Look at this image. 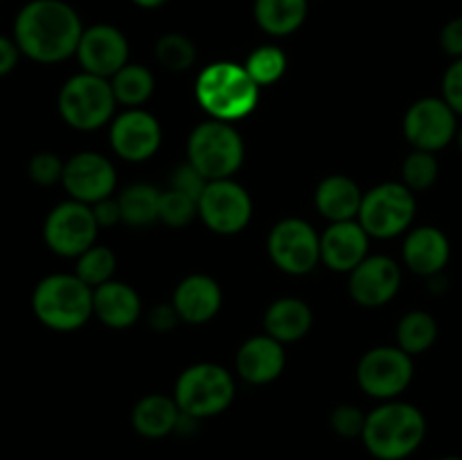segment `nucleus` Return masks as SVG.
<instances>
[{"mask_svg":"<svg viewBox=\"0 0 462 460\" xmlns=\"http://www.w3.org/2000/svg\"><path fill=\"white\" fill-rule=\"evenodd\" d=\"M208 183H210V180H208L197 167H192L189 162H183V165L176 167V170L171 171L170 185H167V188L188 194V197H192L194 201L199 203V198H201L203 189H206Z\"/></svg>","mask_w":462,"mask_h":460,"instance_id":"37","label":"nucleus"},{"mask_svg":"<svg viewBox=\"0 0 462 460\" xmlns=\"http://www.w3.org/2000/svg\"><path fill=\"white\" fill-rule=\"evenodd\" d=\"M442 99L462 117V59H454L442 75Z\"/></svg>","mask_w":462,"mask_h":460,"instance_id":"38","label":"nucleus"},{"mask_svg":"<svg viewBox=\"0 0 462 460\" xmlns=\"http://www.w3.org/2000/svg\"><path fill=\"white\" fill-rule=\"evenodd\" d=\"M284 363H287L284 345L269 334H260V336H251L248 341H244L235 356L237 374L253 386L275 382L282 374Z\"/></svg>","mask_w":462,"mask_h":460,"instance_id":"20","label":"nucleus"},{"mask_svg":"<svg viewBox=\"0 0 462 460\" xmlns=\"http://www.w3.org/2000/svg\"><path fill=\"white\" fill-rule=\"evenodd\" d=\"M438 176H440V162H438L436 153L413 149L404 158V165H402V183L411 192H424V189L433 188Z\"/></svg>","mask_w":462,"mask_h":460,"instance_id":"33","label":"nucleus"},{"mask_svg":"<svg viewBox=\"0 0 462 460\" xmlns=\"http://www.w3.org/2000/svg\"><path fill=\"white\" fill-rule=\"evenodd\" d=\"M197 102L212 120L237 122L251 115L260 102V86L242 63L215 61L197 77Z\"/></svg>","mask_w":462,"mask_h":460,"instance_id":"3","label":"nucleus"},{"mask_svg":"<svg viewBox=\"0 0 462 460\" xmlns=\"http://www.w3.org/2000/svg\"><path fill=\"white\" fill-rule=\"evenodd\" d=\"M361 201H364V192H361L359 183L343 174H332L320 180L314 194L316 210L329 224L356 219L361 210Z\"/></svg>","mask_w":462,"mask_h":460,"instance_id":"23","label":"nucleus"},{"mask_svg":"<svg viewBox=\"0 0 462 460\" xmlns=\"http://www.w3.org/2000/svg\"><path fill=\"white\" fill-rule=\"evenodd\" d=\"M131 3L140 9H158V7H162L167 0H131Z\"/></svg>","mask_w":462,"mask_h":460,"instance_id":"43","label":"nucleus"},{"mask_svg":"<svg viewBox=\"0 0 462 460\" xmlns=\"http://www.w3.org/2000/svg\"><path fill=\"white\" fill-rule=\"evenodd\" d=\"M438 338V320L424 309H413L404 314L397 323V347L406 354L415 356L427 352Z\"/></svg>","mask_w":462,"mask_h":460,"instance_id":"29","label":"nucleus"},{"mask_svg":"<svg viewBox=\"0 0 462 460\" xmlns=\"http://www.w3.org/2000/svg\"><path fill=\"white\" fill-rule=\"evenodd\" d=\"M63 167H66V162H63L57 153L41 152L32 156L30 165H27V174H30V179L34 180L36 185L50 188V185L61 183Z\"/></svg>","mask_w":462,"mask_h":460,"instance_id":"35","label":"nucleus"},{"mask_svg":"<svg viewBox=\"0 0 462 460\" xmlns=\"http://www.w3.org/2000/svg\"><path fill=\"white\" fill-rule=\"evenodd\" d=\"M370 239L356 219L334 221L320 235V262L329 271L350 273L368 257Z\"/></svg>","mask_w":462,"mask_h":460,"instance_id":"18","label":"nucleus"},{"mask_svg":"<svg viewBox=\"0 0 462 460\" xmlns=\"http://www.w3.org/2000/svg\"><path fill=\"white\" fill-rule=\"evenodd\" d=\"M311 323H314L311 307L305 300L293 296L273 300L264 314L266 334L282 343V345L305 338L307 332L311 329Z\"/></svg>","mask_w":462,"mask_h":460,"instance_id":"24","label":"nucleus"},{"mask_svg":"<svg viewBox=\"0 0 462 460\" xmlns=\"http://www.w3.org/2000/svg\"><path fill=\"white\" fill-rule=\"evenodd\" d=\"M456 143H458V147H460V152H462V124L458 126V135H456Z\"/></svg>","mask_w":462,"mask_h":460,"instance_id":"44","label":"nucleus"},{"mask_svg":"<svg viewBox=\"0 0 462 460\" xmlns=\"http://www.w3.org/2000/svg\"><path fill=\"white\" fill-rule=\"evenodd\" d=\"M458 115L442 97H422L404 115V138L420 152L438 153L458 135Z\"/></svg>","mask_w":462,"mask_h":460,"instance_id":"12","label":"nucleus"},{"mask_svg":"<svg viewBox=\"0 0 462 460\" xmlns=\"http://www.w3.org/2000/svg\"><path fill=\"white\" fill-rule=\"evenodd\" d=\"M143 314V300L131 284L108 280L93 289V316L106 327L126 329L135 325Z\"/></svg>","mask_w":462,"mask_h":460,"instance_id":"22","label":"nucleus"},{"mask_svg":"<svg viewBox=\"0 0 462 460\" xmlns=\"http://www.w3.org/2000/svg\"><path fill=\"white\" fill-rule=\"evenodd\" d=\"M84 30L66 0H30L14 21V41L32 61L59 63L77 54Z\"/></svg>","mask_w":462,"mask_h":460,"instance_id":"1","label":"nucleus"},{"mask_svg":"<svg viewBox=\"0 0 462 460\" xmlns=\"http://www.w3.org/2000/svg\"><path fill=\"white\" fill-rule=\"evenodd\" d=\"M111 88L117 104H125L126 108H140L153 95V75L149 68L138 63H126L125 68L111 77Z\"/></svg>","mask_w":462,"mask_h":460,"instance_id":"28","label":"nucleus"},{"mask_svg":"<svg viewBox=\"0 0 462 460\" xmlns=\"http://www.w3.org/2000/svg\"><path fill=\"white\" fill-rule=\"evenodd\" d=\"M438 460H462V455H445V458H438Z\"/></svg>","mask_w":462,"mask_h":460,"instance_id":"45","label":"nucleus"},{"mask_svg":"<svg viewBox=\"0 0 462 460\" xmlns=\"http://www.w3.org/2000/svg\"><path fill=\"white\" fill-rule=\"evenodd\" d=\"M310 12V0H255L253 16L269 36H289L302 27Z\"/></svg>","mask_w":462,"mask_h":460,"instance_id":"26","label":"nucleus"},{"mask_svg":"<svg viewBox=\"0 0 462 460\" xmlns=\"http://www.w3.org/2000/svg\"><path fill=\"white\" fill-rule=\"evenodd\" d=\"M427 436V419L418 406L388 400L365 415L361 433L365 449L377 460H404L420 449Z\"/></svg>","mask_w":462,"mask_h":460,"instance_id":"2","label":"nucleus"},{"mask_svg":"<svg viewBox=\"0 0 462 460\" xmlns=\"http://www.w3.org/2000/svg\"><path fill=\"white\" fill-rule=\"evenodd\" d=\"M402 287V269L393 257L368 255L355 271H350V296L356 305L383 307L397 296Z\"/></svg>","mask_w":462,"mask_h":460,"instance_id":"17","label":"nucleus"},{"mask_svg":"<svg viewBox=\"0 0 462 460\" xmlns=\"http://www.w3.org/2000/svg\"><path fill=\"white\" fill-rule=\"evenodd\" d=\"M90 207H93V215L95 219H97L99 228H113V225L122 221V210H120V203H117V197L102 198V201H97Z\"/></svg>","mask_w":462,"mask_h":460,"instance_id":"41","label":"nucleus"},{"mask_svg":"<svg viewBox=\"0 0 462 460\" xmlns=\"http://www.w3.org/2000/svg\"><path fill=\"white\" fill-rule=\"evenodd\" d=\"M179 419L180 409L174 397L158 395V392L143 397L131 413V424H134L135 433H140L143 437H152V440L174 433Z\"/></svg>","mask_w":462,"mask_h":460,"instance_id":"25","label":"nucleus"},{"mask_svg":"<svg viewBox=\"0 0 462 460\" xmlns=\"http://www.w3.org/2000/svg\"><path fill=\"white\" fill-rule=\"evenodd\" d=\"M199 215V203L192 197L176 189L167 188L161 192V206H158V221L170 228H185Z\"/></svg>","mask_w":462,"mask_h":460,"instance_id":"34","label":"nucleus"},{"mask_svg":"<svg viewBox=\"0 0 462 460\" xmlns=\"http://www.w3.org/2000/svg\"><path fill=\"white\" fill-rule=\"evenodd\" d=\"M244 140L230 122H201L188 138V162L208 180L233 179L244 162Z\"/></svg>","mask_w":462,"mask_h":460,"instance_id":"5","label":"nucleus"},{"mask_svg":"<svg viewBox=\"0 0 462 460\" xmlns=\"http://www.w3.org/2000/svg\"><path fill=\"white\" fill-rule=\"evenodd\" d=\"M440 48L451 59H462V16L451 18L440 32Z\"/></svg>","mask_w":462,"mask_h":460,"instance_id":"39","label":"nucleus"},{"mask_svg":"<svg viewBox=\"0 0 462 460\" xmlns=\"http://www.w3.org/2000/svg\"><path fill=\"white\" fill-rule=\"evenodd\" d=\"M174 400L180 413L194 419L219 415L233 404L235 379L219 363H194L179 374Z\"/></svg>","mask_w":462,"mask_h":460,"instance_id":"6","label":"nucleus"},{"mask_svg":"<svg viewBox=\"0 0 462 460\" xmlns=\"http://www.w3.org/2000/svg\"><path fill=\"white\" fill-rule=\"evenodd\" d=\"M199 216L217 235H237L253 216L251 194L233 179L210 180L199 198Z\"/></svg>","mask_w":462,"mask_h":460,"instance_id":"13","label":"nucleus"},{"mask_svg":"<svg viewBox=\"0 0 462 460\" xmlns=\"http://www.w3.org/2000/svg\"><path fill=\"white\" fill-rule=\"evenodd\" d=\"M413 356L402 347L379 345L365 352L356 365V382L374 400H395L413 382Z\"/></svg>","mask_w":462,"mask_h":460,"instance_id":"9","label":"nucleus"},{"mask_svg":"<svg viewBox=\"0 0 462 460\" xmlns=\"http://www.w3.org/2000/svg\"><path fill=\"white\" fill-rule=\"evenodd\" d=\"M244 68L260 88L262 86H271L282 79V75L287 72V54L278 45H260V48L248 54Z\"/></svg>","mask_w":462,"mask_h":460,"instance_id":"30","label":"nucleus"},{"mask_svg":"<svg viewBox=\"0 0 462 460\" xmlns=\"http://www.w3.org/2000/svg\"><path fill=\"white\" fill-rule=\"evenodd\" d=\"M402 255H404V264L413 273L433 278V275L445 273L451 257V242L436 225H420L406 233Z\"/></svg>","mask_w":462,"mask_h":460,"instance_id":"21","label":"nucleus"},{"mask_svg":"<svg viewBox=\"0 0 462 460\" xmlns=\"http://www.w3.org/2000/svg\"><path fill=\"white\" fill-rule=\"evenodd\" d=\"M108 138L117 156L129 162H143L161 149L162 129L161 122L144 108H126L111 120Z\"/></svg>","mask_w":462,"mask_h":460,"instance_id":"15","label":"nucleus"},{"mask_svg":"<svg viewBox=\"0 0 462 460\" xmlns=\"http://www.w3.org/2000/svg\"><path fill=\"white\" fill-rule=\"evenodd\" d=\"M329 424H332L334 433H338L341 437H361L365 427V413L359 406L341 404L332 410Z\"/></svg>","mask_w":462,"mask_h":460,"instance_id":"36","label":"nucleus"},{"mask_svg":"<svg viewBox=\"0 0 462 460\" xmlns=\"http://www.w3.org/2000/svg\"><path fill=\"white\" fill-rule=\"evenodd\" d=\"M415 210V192H411L404 183L388 180L364 192L356 221L373 239H393L411 228Z\"/></svg>","mask_w":462,"mask_h":460,"instance_id":"8","label":"nucleus"},{"mask_svg":"<svg viewBox=\"0 0 462 460\" xmlns=\"http://www.w3.org/2000/svg\"><path fill=\"white\" fill-rule=\"evenodd\" d=\"M179 311L174 309V305H156L149 309L147 314V323L149 327L156 329V332H170V329L176 327L179 323Z\"/></svg>","mask_w":462,"mask_h":460,"instance_id":"40","label":"nucleus"},{"mask_svg":"<svg viewBox=\"0 0 462 460\" xmlns=\"http://www.w3.org/2000/svg\"><path fill=\"white\" fill-rule=\"evenodd\" d=\"M116 266H117L116 253H113L108 246H97V244H95V246H90L88 251L81 253V255L77 257L75 275L79 280H84L88 287L95 289L99 287V284L113 280Z\"/></svg>","mask_w":462,"mask_h":460,"instance_id":"32","label":"nucleus"},{"mask_svg":"<svg viewBox=\"0 0 462 460\" xmlns=\"http://www.w3.org/2000/svg\"><path fill=\"white\" fill-rule=\"evenodd\" d=\"M156 59L165 70L185 72L197 61V45L180 32H167L156 41Z\"/></svg>","mask_w":462,"mask_h":460,"instance_id":"31","label":"nucleus"},{"mask_svg":"<svg viewBox=\"0 0 462 460\" xmlns=\"http://www.w3.org/2000/svg\"><path fill=\"white\" fill-rule=\"evenodd\" d=\"M122 210V224L131 228H144L158 221V206H161V189L149 183H134L125 188L117 197Z\"/></svg>","mask_w":462,"mask_h":460,"instance_id":"27","label":"nucleus"},{"mask_svg":"<svg viewBox=\"0 0 462 460\" xmlns=\"http://www.w3.org/2000/svg\"><path fill=\"white\" fill-rule=\"evenodd\" d=\"M224 293L219 282L210 275L192 273L180 280L171 296V305L179 311V318L189 325L210 323L221 309Z\"/></svg>","mask_w":462,"mask_h":460,"instance_id":"19","label":"nucleus"},{"mask_svg":"<svg viewBox=\"0 0 462 460\" xmlns=\"http://www.w3.org/2000/svg\"><path fill=\"white\" fill-rule=\"evenodd\" d=\"M34 316L54 332H75L93 316V287L75 273H54L41 280L32 293Z\"/></svg>","mask_w":462,"mask_h":460,"instance_id":"4","label":"nucleus"},{"mask_svg":"<svg viewBox=\"0 0 462 460\" xmlns=\"http://www.w3.org/2000/svg\"><path fill=\"white\" fill-rule=\"evenodd\" d=\"M61 185L70 194V198L86 206H95L116 192V167L102 153L79 152L66 161Z\"/></svg>","mask_w":462,"mask_h":460,"instance_id":"14","label":"nucleus"},{"mask_svg":"<svg viewBox=\"0 0 462 460\" xmlns=\"http://www.w3.org/2000/svg\"><path fill=\"white\" fill-rule=\"evenodd\" d=\"M57 104L68 126L77 131H97L113 120L117 99L111 81L90 72H79L61 86Z\"/></svg>","mask_w":462,"mask_h":460,"instance_id":"7","label":"nucleus"},{"mask_svg":"<svg viewBox=\"0 0 462 460\" xmlns=\"http://www.w3.org/2000/svg\"><path fill=\"white\" fill-rule=\"evenodd\" d=\"M77 59L84 72L111 79L120 68L129 63V41L120 27L97 23V25L86 27L81 34Z\"/></svg>","mask_w":462,"mask_h":460,"instance_id":"16","label":"nucleus"},{"mask_svg":"<svg viewBox=\"0 0 462 460\" xmlns=\"http://www.w3.org/2000/svg\"><path fill=\"white\" fill-rule=\"evenodd\" d=\"M97 219L93 207L86 203L63 201L50 210L43 224V239L52 253L61 257H79L81 253L95 246L97 239Z\"/></svg>","mask_w":462,"mask_h":460,"instance_id":"11","label":"nucleus"},{"mask_svg":"<svg viewBox=\"0 0 462 460\" xmlns=\"http://www.w3.org/2000/svg\"><path fill=\"white\" fill-rule=\"evenodd\" d=\"M269 257L282 273L307 275L320 264V235L305 219L289 216L271 228Z\"/></svg>","mask_w":462,"mask_h":460,"instance_id":"10","label":"nucleus"},{"mask_svg":"<svg viewBox=\"0 0 462 460\" xmlns=\"http://www.w3.org/2000/svg\"><path fill=\"white\" fill-rule=\"evenodd\" d=\"M18 57H21V50H18L16 41L0 34V77L9 75L16 68Z\"/></svg>","mask_w":462,"mask_h":460,"instance_id":"42","label":"nucleus"}]
</instances>
